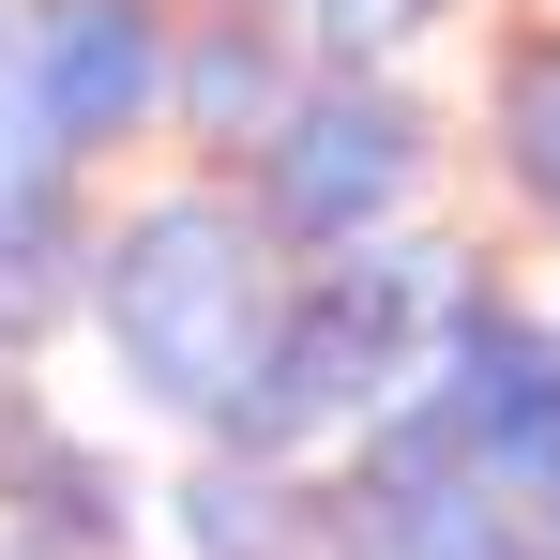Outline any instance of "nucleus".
Returning a JSON list of instances; mask_svg holds the SVG:
<instances>
[{
	"mask_svg": "<svg viewBox=\"0 0 560 560\" xmlns=\"http://www.w3.org/2000/svg\"><path fill=\"white\" fill-rule=\"evenodd\" d=\"M197 258H212V228H152L137 273L106 288L121 364L152 378V394H212V378L243 364V273H197Z\"/></svg>",
	"mask_w": 560,
	"mask_h": 560,
	"instance_id": "f257e3e1",
	"label": "nucleus"
}]
</instances>
